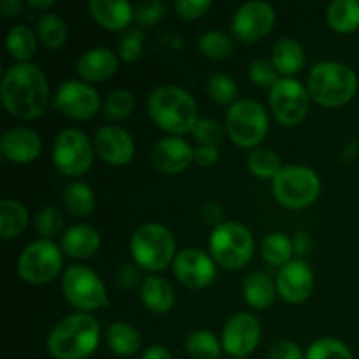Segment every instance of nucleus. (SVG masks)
Wrapping results in <instances>:
<instances>
[{"instance_id":"17","label":"nucleus","mask_w":359,"mask_h":359,"mask_svg":"<svg viewBox=\"0 0 359 359\" xmlns=\"http://www.w3.org/2000/svg\"><path fill=\"white\" fill-rule=\"evenodd\" d=\"M277 293L287 304H304L314 290V272L311 265L302 258H293L280 266L276 279Z\"/></svg>"},{"instance_id":"43","label":"nucleus","mask_w":359,"mask_h":359,"mask_svg":"<svg viewBox=\"0 0 359 359\" xmlns=\"http://www.w3.org/2000/svg\"><path fill=\"white\" fill-rule=\"evenodd\" d=\"M144 53V34L139 28H130L119 42V58L126 63L139 62Z\"/></svg>"},{"instance_id":"16","label":"nucleus","mask_w":359,"mask_h":359,"mask_svg":"<svg viewBox=\"0 0 359 359\" xmlns=\"http://www.w3.org/2000/svg\"><path fill=\"white\" fill-rule=\"evenodd\" d=\"M262 340V325L251 312H238L228 319L221 335L223 351L231 358H248Z\"/></svg>"},{"instance_id":"11","label":"nucleus","mask_w":359,"mask_h":359,"mask_svg":"<svg viewBox=\"0 0 359 359\" xmlns=\"http://www.w3.org/2000/svg\"><path fill=\"white\" fill-rule=\"evenodd\" d=\"M95 160V146L84 132L65 128L53 142V163L67 177H81L90 172Z\"/></svg>"},{"instance_id":"24","label":"nucleus","mask_w":359,"mask_h":359,"mask_svg":"<svg viewBox=\"0 0 359 359\" xmlns=\"http://www.w3.org/2000/svg\"><path fill=\"white\" fill-rule=\"evenodd\" d=\"M140 300L144 307L154 314H167L175 304L174 287L163 277L151 273L140 284Z\"/></svg>"},{"instance_id":"7","label":"nucleus","mask_w":359,"mask_h":359,"mask_svg":"<svg viewBox=\"0 0 359 359\" xmlns=\"http://www.w3.org/2000/svg\"><path fill=\"white\" fill-rule=\"evenodd\" d=\"M272 193L286 209H305L318 200L321 179L318 172L305 165H286L272 181Z\"/></svg>"},{"instance_id":"9","label":"nucleus","mask_w":359,"mask_h":359,"mask_svg":"<svg viewBox=\"0 0 359 359\" xmlns=\"http://www.w3.org/2000/svg\"><path fill=\"white\" fill-rule=\"evenodd\" d=\"M62 291L65 300L79 312L90 314L109 305L107 287L95 270L84 265H70L63 272Z\"/></svg>"},{"instance_id":"23","label":"nucleus","mask_w":359,"mask_h":359,"mask_svg":"<svg viewBox=\"0 0 359 359\" xmlns=\"http://www.w3.org/2000/svg\"><path fill=\"white\" fill-rule=\"evenodd\" d=\"M90 13L105 30H125L133 21V6L126 0H91Z\"/></svg>"},{"instance_id":"19","label":"nucleus","mask_w":359,"mask_h":359,"mask_svg":"<svg viewBox=\"0 0 359 359\" xmlns=\"http://www.w3.org/2000/svg\"><path fill=\"white\" fill-rule=\"evenodd\" d=\"M193 161H195V149L182 137H165L158 140L151 151V163L160 174L165 175L181 174Z\"/></svg>"},{"instance_id":"38","label":"nucleus","mask_w":359,"mask_h":359,"mask_svg":"<svg viewBox=\"0 0 359 359\" xmlns=\"http://www.w3.org/2000/svg\"><path fill=\"white\" fill-rule=\"evenodd\" d=\"M305 359H354L353 351L339 339L323 337L311 344Z\"/></svg>"},{"instance_id":"41","label":"nucleus","mask_w":359,"mask_h":359,"mask_svg":"<svg viewBox=\"0 0 359 359\" xmlns=\"http://www.w3.org/2000/svg\"><path fill=\"white\" fill-rule=\"evenodd\" d=\"M193 137L200 146H219L224 139V128L219 121L210 118H200L193 128Z\"/></svg>"},{"instance_id":"10","label":"nucleus","mask_w":359,"mask_h":359,"mask_svg":"<svg viewBox=\"0 0 359 359\" xmlns=\"http://www.w3.org/2000/svg\"><path fill=\"white\" fill-rule=\"evenodd\" d=\"M63 266V251L53 241L32 242L18 258V273L32 286H42L56 279Z\"/></svg>"},{"instance_id":"18","label":"nucleus","mask_w":359,"mask_h":359,"mask_svg":"<svg viewBox=\"0 0 359 359\" xmlns=\"http://www.w3.org/2000/svg\"><path fill=\"white\" fill-rule=\"evenodd\" d=\"M95 153L109 165L123 167L130 163L135 154V140L132 133L118 125H105L93 137Z\"/></svg>"},{"instance_id":"46","label":"nucleus","mask_w":359,"mask_h":359,"mask_svg":"<svg viewBox=\"0 0 359 359\" xmlns=\"http://www.w3.org/2000/svg\"><path fill=\"white\" fill-rule=\"evenodd\" d=\"M140 266L137 263H126L121 269L118 270V276H116V280H118V286L121 290L130 291L133 287H137L140 284Z\"/></svg>"},{"instance_id":"1","label":"nucleus","mask_w":359,"mask_h":359,"mask_svg":"<svg viewBox=\"0 0 359 359\" xmlns=\"http://www.w3.org/2000/svg\"><path fill=\"white\" fill-rule=\"evenodd\" d=\"M0 95L7 111L18 119L41 118L49 102V84L35 63H14L4 72Z\"/></svg>"},{"instance_id":"40","label":"nucleus","mask_w":359,"mask_h":359,"mask_svg":"<svg viewBox=\"0 0 359 359\" xmlns=\"http://www.w3.org/2000/svg\"><path fill=\"white\" fill-rule=\"evenodd\" d=\"M63 228V216L56 207H44L39 210L37 217H35V230L41 235L44 241H51L56 235L62 231Z\"/></svg>"},{"instance_id":"37","label":"nucleus","mask_w":359,"mask_h":359,"mask_svg":"<svg viewBox=\"0 0 359 359\" xmlns=\"http://www.w3.org/2000/svg\"><path fill=\"white\" fill-rule=\"evenodd\" d=\"M207 93L216 104L231 107L238 102V86L233 77L226 74H214L207 81Z\"/></svg>"},{"instance_id":"26","label":"nucleus","mask_w":359,"mask_h":359,"mask_svg":"<svg viewBox=\"0 0 359 359\" xmlns=\"http://www.w3.org/2000/svg\"><path fill=\"white\" fill-rule=\"evenodd\" d=\"M242 291H244V298L249 307L258 309V311H266L272 307L276 297L279 294L276 283L263 272L249 273L242 284Z\"/></svg>"},{"instance_id":"42","label":"nucleus","mask_w":359,"mask_h":359,"mask_svg":"<svg viewBox=\"0 0 359 359\" xmlns=\"http://www.w3.org/2000/svg\"><path fill=\"white\" fill-rule=\"evenodd\" d=\"M280 74L273 67L272 62L263 58H256L249 63V79L259 88H269L272 90L273 84L280 79Z\"/></svg>"},{"instance_id":"3","label":"nucleus","mask_w":359,"mask_h":359,"mask_svg":"<svg viewBox=\"0 0 359 359\" xmlns=\"http://www.w3.org/2000/svg\"><path fill=\"white\" fill-rule=\"evenodd\" d=\"M147 112L163 132L175 137L191 133L198 121L195 98L175 84L158 86L147 98Z\"/></svg>"},{"instance_id":"14","label":"nucleus","mask_w":359,"mask_h":359,"mask_svg":"<svg viewBox=\"0 0 359 359\" xmlns=\"http://www.w3.org/2000/svg\"><path fill=\"white\" fill-rule=\"evenodd\" d=\"M276 25V11L270 4L252 0L235 11L231 18V34L245 44H255L272 32Z\"/></svg>"},{"instance_id":"52","label":"nucleus","mask_w":359,"mask_h":359,"mask_svg":"<svg viewBox=\"0 0 359 359\" xmlns=\"http://www.w3.org/2000/svg\"><path fill=\"white\" fill-rule=\"evenodd\" d=\"M21 7H23V4L20 0H2L0 2V14L4 18H14L20 14Z\"/></svg>"},{"instance_id":"27","label":"nucleus","mask_w":359,"mask_h":359,"mask_svg":"<svg viewBox=\"0 0 359 359\" xmlns=\"http://www.w3.org/2000/svg\"><path fill=\"white\" fill-rule=\"evenodd\" d=\"M105 344L118 356L130 358L139 353L142 339L135 326L125 321H118L109 326L105 332Z\"/></svg>"},{"instance_id":"13","label":"nucleus","mask_w":359,"mask_h":359,"mask_svg":"<svg viewBox=\"0 0 359 359\" xmlns=\"http://www.w3.org/2000/svg\"><path fill=\"white\" fill-rule=\"evenodd\" d=\"M53 105L67 118L86 121L97 116L102 102L100 95L91 84L79 79H69L56 90Z\"/></svg>"},{"instance_id":"49","label":"nucleus","mask_w":359,"mask_h":359,"mask_svg":"<svg viewBox=\"0 0 359 359\" xmlns=\"http://www.w3.org/2000/svg\"><path fill=\"white\" fill-rule=\"evenodd\" d=\"M219 160V149L216 146H198L195 147V163L202 167H210Z\"/></svg>"},{"instance_id":"22","label":"nucleus","mask_w":359,"mask_h":359,"mask_svg":"<svg viewBox=\"0 0 359 359\" xmlns=\"http://www.w3.org/2000/svg\"><path fill=\"white\" fill-rule=\"evenodd\" d=\"M100 233L91 224H74L62 235L60 248L69 258L88 259L100 248Z\"/></svg>"},{"instance_id":"53","label":"nucleus","mask_w":359,"mask_h":359,"mask_svg":"<svg viewBox=\"0 0 359 359\" xmlns=\"http://www.w3.org/2000/svg\"><path fill=\"white\" fill-rule=\"evenodd\" d=\"M28 6L32 9H49V7L55 6V0H28Z\"/></svg>"},{"instance_id":"35","label":"nucleus","mask_w":359,"mask_h":359,"mask_svg":"<svg viewBox=\"0 0 359 359\" xmlns=\"http://www.w3.org/2000/svg\"><path fill=\"white\" fill-rule=\"evenodd\" d=\"M248 168L252 175L259 179H276L284 168L280 156L270 147H256L248 158Z\"/></svg>"},{"instance_id":"6","label":"nucleus","mask_w":359,"mask_h":359,"mask_svg":"<svg viewBox=\"0 0 359 359\" xmlns=\"http://www.w3.org/2000/svg\"><path fill=\"white\" fill-rule=\"evenodd\" d=\"M209 252L214 262L224 269H242L255 255V238L244 224L223 221L210 231Z\"/></svg>"},{"instance_id":"25","label":"nucleus","mask_w":359,"mask_h":359,"mask_svg":"<svg viewBox=\"0 0 359 359\" xmlns=\"http://www.w3.org/2000/svg\"><path fill=\"white\" fill-rule=\"evenodd\" d=\"M272 63L284 77H293L305 67V49L297 39L283 37L272 49Z\"/></svg>"},{"instance_id":"51","label":"nucleus","mask_w":359,"mask_h":359,"mask_svg":"<svg viewBox=\"0 0 359 359\" xmlns=\"http://www.w3.org/2000/svg\"><path fill=\"white\" fill-rule=\"evenodd\" d=\"M142 359H174V356L165 346H151L144 351Z\"/></svg>"},{"instance_id":"34","label":"nucleus","mask_w":359,"mask_h":359,"mask_svg":"<svg viewBox=\"0 0 359 359\" xmlns=\"http://www.w3.org/2000/svg\"><path fill=\"white\" fill-rule=\"evenodd\" d=\"M186 351L193 359H217L223 353V344L207 330H195L186 337Z\"/></svg>"},{"instance_id":"48","label":"nucleus","mask_w":359,"mask_h":359,"mask_svg":"<svg viewBox=\"0 0 359 359\" xmlns=\"http://www.w3.org/2000/svg\"><path fill=\"white\" fill-rule=\"evenodd\" d=\"M200 216H202L203 223L216 228L217 224L223 223V207L217 202H205L200 209Z\"/></svg>"},{"instance_id":"29","label":"nucleus","mask_w":359,"mask_h":359,"mask_svg":"<svg viewBox=\"0 0 359 359\" xmlns=\"http://www.w3.org/2000/svg\"><path fill=\"white\" fill-rule=\"evenodd\" d=\"M28 226V210L23 203L13 198H4L0 202V237L4 241L18 237Z\"/></svg>"},{"instance_id":"8","label":"nucleus","mask_w":359,"mask_h":359,"mask_svg":"<svg viewBox=\"0 0 359 359\" xmlns=\"http://www.w3.org/2000/svg\"><path fill=\"white\" fill-rule=\"evenodd\" d=\"M269 114L259 102L244 98L228 107L224 128L235 146L252 149L259 146L269 133Z\"/></svg>"},{"instance_id":"28","label":"nucleus","mask_w":359,"mask_h":359,"mask_svg":"<svg viewBox=\"0 0 359 359\" xmlns=\"http://www.w3.org/2000/svg\"><path fill=\"white\" fill-rule=\"evenodd\" d=\"M326 20L339 34H353L359 28V0H333L326 9Z\"/></svg>"},{"instance_id":"50","label":"nucleus","mask_w":359,"mask_h":359,"mask_svg":"<svg viewBox=\"0 0 359 359\" xmlns=\"http://www.w3.org/2000/svg\"><path fill=\"white\" fill-rule=\"evenodd\" d=\"M293 244H294V252L298 256H305L309 255V251L312 249V238L307 231H297L293 237Z\"/></svg>"},{"instance_id":"4","label":"nucleus","mask_w":359,"mask_h":359,"mask_svg":"<svg viewBox=\"0 0 359 359\" xmlns=\"http://www.w3.org/2000/svg\"><path fill=\"white\" fill-rule=\"evenodd\" d=\"M307 90L312 100L323 107H342L349 104L358 91V76L342 62L316 63L307 77Z\"/></svg>"},{"instance_id":"44","label":"nucleus","mask_w":359,"mask_h":359,"mask_svg":"<svg viewBox=\"0 0 359 359\" xmlns=\"http://www.w3.org/2000/svg\"><path fill=\"white\" fill-rule=\"evenodd\" d=\"M165 2L161 0H149V2H142L139 6L133 7V21L140 27H151V25H156L158 21L163 18Z\"/></svg>"},{"instance_id":"47","label":"nucleus","mask_w":359,"mask_h":359,"mask_svg":"<svg viewBox=\"0 0 359 359\" xmlns=\"http://www.w3.org/2000/svg\"><path fill=\"white\" fill-rule=\"evenodd\" d=\"M270 359H305L304 351L291 340H280L270 349Z\"/></svg>"},{"instance_id":"30","label":"nucleus","mask_w":359,"mask_h":359,"mask_svg":"<svg viewBox=\"0 0 359 359\" xmlns=\"http://www.w3.org/2000/svg\"><path fill=\"white\" fill-rule=\"evenodd\" d=\"M63 203L70 216L88 217L95 210L97 198L91 186H88L86 182H70L63 189Z\"/></svg>"},{"instance_id":"45","label":"nucleus","mask_w":359,"mask_h":359,"mask_svg":"<svg viewBox=\"0 0 359 359\" xmlns=\"http://www.w3.org/2000/svg\"><path fill=\"white\" fill-rule=\"evenodd\" d=\"M212 7L210 0H177L175 2V11L184 20H196L202 18L207 11Z\"/></svg>"},{"instance_id":"15","label":"nucleus","mask_w":359,"mask_h":359,"mask_svg":"<svg viewBox=\"0 0 359 359\" xmlns=\"http://www.w3.org/2000/svg\"><path fill=\"white\" fill-rule=\"evenodd\" d=\"M175 279L189 290H203L216 279V262L209 252L196 248H186L177 252L174 263Z\"/></svg>"},{"instance_id":"39","label":"nucleus","mask_w":359,"mask_h":359,"mask_svg":"<svg viewBox=\"0 0 359 359\" xmlns=\"http://www.w3.org/2000/svg\"><path fill=\"white\" fill-rule=\"evenodd\" d=\"M133 109H135V97L128 90L111 91L104 100V114L114 121L126 119L132 114Z\"/></svg>"},{"instance_id":"21","label":"nucleus","mask_w":359,"mask_h":359,"mask_svg":"<svg viewBox=\"0 0 359 359\" xmlns=\"http://www.w3.org/2000/svg\"><path fill=\"white\" fill-rule=\"evenodd\" d=\"M118 65V56L111 49L93 48L79 56L76 70L84 83H100L114 76Z\"/></svg>"},{"instance_id":"12","label":"nucleus","mask_w":359,"mask_h":359,"mask_svg":"<svg viewBox=\"0 0 359 359\" xmlns=\"http://www.w3.org/2000/svg\"><path fill=\"white\" fill-rule=\"evenodd\" d=\"M272 114L280 125L294 126L305 119L311 107V95L305 84L294 77H280L269 95Z\"/></svg>"},{"instance_id":"36","label":"nucleus","mask_w":359,"mask_h":359,"mask_svg":"<svg viewBox=\"0 0 359 359\" xmlns=\"http://www.w3.org/2000/svg\"><path fill=\"white\" fill-rule=\"evenodd\" d=\"M198 49L205 58L223 60L233 51V41L223 30H209L198 39Z\"/></svg>"},{"instance_id":"33","label":"nucleus","mask_w":359,"mask_h":359,"mask_svg":"<svg viewBox=\"0 0 359 359\" xmlns=\"http://www.w3.org/2000/svg\"><path fill=\"white\" fill-rule=\"evenodd\" d=\"M37 37L49 49H60L69 39V28L56 13H44L37 21Z\"/></svg>"},{"instance_id":"20","label":"nucleus","mask_w":359,"mask_h":359,"mask_svg":"<svg viewBox=\"0 0 359 359\" xmlns=\"http://www.w3.org/2000/svg\"><path fill=\"white\" fill-rule=\"evenodd\" d=\"M2 156L11 163H30L37 160L42 151V140L27 126H14L4 132L0 139Z\"/></svg>"},{"instance_id":"5","label":"nucleus","mask_w":359,"mask_h":359,"mask_svg":"<svg viewBox=\"0 0 359 359\" xmlns=\"http://www.w3.org/2000/svg\"><path fill=\"white\" fill-rule=\"evenodd\" d=\"M174 233L161 223H146L135 230L130 241L133 262L151 273L163 272L175 259Z\"/></svg>"},{"instance_id":"2","label":"nucleus","mask_w":359,"mask_h":359,"mask_svg":"<svg viewBox=\"0 0 359 359\" xmlns=\"http://www.w3.org/2000/svg\"><path fill=\"white\" fill-rule=\"evenodd\" d=\"M100 344V325L86 312L63 318L46 340L48 353L55 359H88Z\"/></svg>"},{"instance_id":"32","label":"nucleus","mask_w":359,"mask_h":359,"mask_svg":"<svg viewBox=\"0 0 359 359\" xmlns=\"http://www.w3.org/2000/svg\"><path fill=\"white\" fill-rule=\"evenodd\" d=\"M293 238L280 231L266 235L262 242V256L266 263L273 266H284L293 259Z\"/></svg>"},{"instance_id":"31","label":"nucleus","mask_w":359,"mask_h":359,"mask_svg":"<svg viewBox=\"0 0 359 359\" xmlns=\"http://www.w3.org/2000/svg\"><path fill=\"white\" fill-rule=\"evenodd\" d=\"M37 39L39 37L32 28L25 27V25H16L7 34V51L14 60H18V63L30 62V58L37 51Z\"/></svg>"}]
</instances>
